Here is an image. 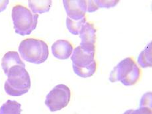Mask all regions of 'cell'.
Listing matches in <instances>:
<instances>
[{"instance_id":"16","label":"cell","mask_w":152,"mask_h":114,"mask_svg":"<svg viewBox=\"0 0 152 114\" xmlns=\"http://www.w3.org/2000/svg\"><path fill=\"white\" fill-rule=\"evenodd\" d=\"M119 2L118 0L117 1H113V0H109V1H103V0H95V3L97 5V7L99 8H106V9H109V8H111V7H114L115 6H116V5L118 4V3Z\"/></svg>"},{"instance_id":"15","label":"cell","mask_w":152,"mask_h":114,"mask_svg":"<svg viewBox=\"0 0 152 114\" xmlns=\"http://www.w3.org/2000/svg\"><path fill=\"white\" fill-rule=\"evenodd\" d=\"M86 23V18L85 17L80 21H73L69 17L66 18V27L68 28V31L72 34L74 35H77L80 34V32L82 26Z\"/></svg>"},{"instance_id":"13","label":"cell","mask_w":152,"mask_h":114,"mask_svg":"<svg viewBox=\"0 0 152 114\" xmlns=\"http://www.w3.org/2000/svg\"><path fill=\"white\" fill-rule=\"evenodd\" d=\"M21 104L15 100H7L0 107V114H21Z\"/></svg>"},{"instance_id":"21","label":"cell","mask_w":152,"mask_h":114,"mask_svg":"<svg viewBox=\"0 0 152 114\" xmlns=\"http://www.w3.org/2000/svg\"><path fill=\"white\" fill-rule=\"evenodd\" d=\"M130 110H127V111H126V112H125L123 114H129L130 112Z\"/></svg>"},{"instance_id":"1","label":"cell","mask_w":152,"mask_h":114,"mask_svg":"<svg viewBox=\"0 0 152 114\" xmlns=\"http://www.w3.org/2000/svg\"><path fill=\"white\" fill-rule=\"evenodd\" d=\"M142 72L132 57L121 61L110 72L109 80L112 83L120 81L126 86H133L141 78Z\"/></svg>"},{"instance_id":"9","label":"cell","mask_w":152,"mask_h":114,"mask_svg":"<svg viewBox=\"0 0 152 114\" xmlns=\"http://www.w3.org/2000/svg\"><path fill=\"white\" fill-rule=\"evenodd\" d=\"M95 54L85 52L78 46L73 51V54L71 57L73 63L72 66L77 68H85L88 66L95 61Z\"/></svg>"},{"instance_id":"11","label":"cell","mask_w":152,"mask_h":114,"mask_svg":"<svg viewBox=\"0 0 152 114\" xmlns=\"http://www.w3.org/2000/svg\"><path fill=\"white\" fill-rule=\"evenodd\" d=\"M52 1L51 0H42V1H28V6L33 13H44L48 12L50 10Z\"/></svg>"},{"instance_id":"19","label":"cell","mask_w":152,"mask_h":114,"mask_svg":"<svg viewBox=\"0 0 152 114\" xmlns=\"http://www.w3.org/2000/svg\"><path fill=\"white\" fill-rule=\"evenodd\" d=\"M87 12L91 13V12H95V11L99 10L97 7V5L95 3V1H92V0H90V1H87Z\"/></svg>"},{"instance_id":"10","label":"cell","mask_w":152,"mask_h":114,"mask_svg":"<svg viewBox=\"0 0 152 114\" xmlns=\"http://www.w3.org/2000/svg\"><path fill=\"white\" fill-rule=\"evenodd\" d=\"M14 66H21L25 68V64L21 60L18 52L9 51L4 54L1 59V67L5 75L7 74L11 67Z\"/></svg>"},{"instance_id":"8","label":"cell","mask_w":152,"mask_h":114,"mask_svg":"<svg viewBox=\"0 0 152 114\" xmlns=\"http://www.w3.org/2000/svg\"><path fill=\"white\" fill-rule=\"evenodd\" d=\"M52 52L53 56L60 60H66L69 58L74 51L72 43L68 40L60 39L52 45Z\"/></svg>"},{"instance_id":"12","label":"cell","mask_w":152,"mask_h":114,"mask_svg":"<svg viewBox=\"0 0 152 114\" xmlns=\"http://www.w3.org/2000/svg\"><path fill=\"white\" fill-rule=\"evenodd\" d=\"M138 64L142 68L151 67V42L148 44L144 51H142L137 59Z\"/></svg>"},{"instance_id":"17","label":"cell","mask_w":152,"mask_h":114,"mask_svg":"<svg viewBox=\"0 0 152 114\" xmlns=\"http://www.w3.org/2000/svg\"><path fill=\"white\" fill-rule=\"evenodd\" d=\"M140 106L147 107L151 109V92L146 93L142 96Z\"/></svg>"},{"instance_id":"2","label":"cell","mask_w":152,"mask_h":114,"mask_svg":"<svg viewBox=\"0 0 152 114\" xmlns=\"http://www.w3.org/2000/svg\"><path fill=\"white\" fill-rule=\"evenodd\" d=\"M7 80L4 84L5 91L11 96H21L27 93L31 86L28 72L25 67L14 66L7 73Z\"/></svg>"},{"instance_id":"3","label":"cell","mask_w":152,"mask_h":114,"mask_svg":"<svg viewBox=\"0 0 152 114\" xmlns=\"http://www.w3.org/2000/svg\"><path fill=\"white\" fill-rule=\"evenodd\" d=\"M19 52L27 62L39 64L45 63L49 56L48 46L44 40L28 38L21 42Z\"/></svg>"},{"instance_id":"14","label":"cell","mask_w":152,"mask_h":114,"mask_svg":"<svg viewBox=\"0 0 152 114\" xmlns=\"http://www.w3.org/2000/svg\"><path fill=\"white\" fill-rule=\"evenodd\" d=\"M73 70L75 74L81 78H86L91 77L97 71V62L95 60L91 65L85 68H77L73 66Z\"/></svg>"},{"instance_id":"7","label":"cell","mask_w":152,"mask_h":114,"mask_svg":"<svg viewBox=\"0 0 152 114\" xmlns=\"http://www.w3.org/2000/svg\"><path fill=\"white\" fill-rule=\"evenodd\" d=\"M64 7L68 17L73 21H80L85 18L87 12V1L85 0H64Z\"/></svg>"},{"instance_id":"6","label":"cell","mask_w":152,"mask_h":114,"mask_svg":"<svg viewBox=\"0 0 152 114\" xmlns=\"http://www.w3.org/2000/svg\"><path fill=\"white\" fill-rule=\"evenodd\" d=\"M96 32L97 30L92 23L86 22L81 27L79 34L81 42L79 46L85 52L95 54Z\"/></svg>"},{"instance_id":"4","label":"cell","mask_w":152,"mask_h":114,"mask_svg":"<svg viewBox=\"0 0 152 114\" xmlns=\"http://www.w3.org/2000/svg\"><path fill=\"white\" fill-rule=\"evenodd\" d=\"M15 33L21 36L30 35L36 29L39 14H34L24 5L17 4L11 12Z\"/></svg>"},{"instance_id":"5","label":"cell","mask_w":152,"mask_h":114,"mask_svg":"<svg viewBox=\"0 0 152 114\" xmlns=\"http://www.w3.org/2000/svg\"><path fill=\"white\" fill-rule=\"evenodd\" d=\"M71 99V91L65 84L56 86L46 96L45 105L52 112L64 109L69 104Z\"/></svg>"},{"instance_id":"18","label":"cell","mask_w":152,"mask_h":114,"mask_svg":"<svg viewBox=\"0 0 152 114\" xmlns=\"http://www.w3.org/2000/svg\"><path fill=\"white\" fill-rule=\"evenodd\" d=\"M129 114H152L151 109L147 107H140L138 109L131 110Z\"/></svg>"},{"instance_id":"20","label":"cell","mask_w":152,"mask_h":114,"mask_svg":"<svg viewBox=\"0 0 152 114\" xmlns=\"http://www.w3.org/2000/svg\"><path fill=\"white\" fill-rule=\"evenodd\" d=\"M10 1L8 0H0V12H2L6 9Z\"/></svg>"}]
</instances>
